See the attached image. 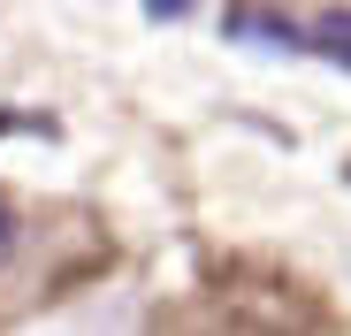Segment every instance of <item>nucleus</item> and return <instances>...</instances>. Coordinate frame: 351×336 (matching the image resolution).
<instances>
[{
	"instance_id": "f257e3e1",
	"label": "nucleus",
	"mask_w": 351,
	"mask_h": 336,
	"mask_svg": "<svg viewBox=\"0 0 351 336\" xmlns=\"http://www.w3.org/2000/svg\"><path fill=\"white\" fill-rule=\"evenodd\" d=\"M313 46L328 53V62H343V69H351V8H328V16L313 23Z\"/></svg>"
},
{
	"instance_id": "f03ea898",
	"label": "nucleus",
	"mask_w": 351,
	"mask_h": 336,
	"mask_svg": "<svg viewBox=\"0 0 351 336\" xmlns=\"http://www.w3.org/2000/svg\"><path fill=\"white\" fill-rule=\"evenodd\" d=\"M8 245H16V214H8V199H0V260H8Z\"/></svg>"
},
{
	"instance_id": "7ed1b4c3",
	"label": "nucleus",
	"mask_w": 351,
	"mask_h": 336,
	"mask_svg": "<svg viewBox=\"0 0 351 336\" xmlns=\"http://www.w3.org/2000/svg\"><path fill=\"white\" fill-rule=\"evenodd\" d=\"M153 8H160V16H184V0H153Z\"/></svg>"
}]
</instances>
